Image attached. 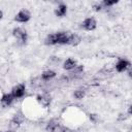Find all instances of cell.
<instances>
[{"instance_id":"obj_1","label":"cell","mask_w":132,"mask_h":132,"mask_svg":"<svg viewBox=\"0 0 132 132\" xmlns=\"http://www.w3.org/2000/svg\"><path fill=\"white\" fill-rule=\"evenodd\" d=\"M12 35L15 39H18L19 41H21L23 44H25L28 40V32L26 29L22 28V27H15L12 30Z\"/></svg>"},{"instance_id":"obj_2","label":"cell","mask_w":132,"mask_h":132,"mask_svg":"<svg viewBox=\"0 0 132 132\" xmlns=\"http://www.w3.org/2000/svg\"><path fill=\"white\" fill-rule=\"evenodd\" d=\"M10 94L13 96L14 99L23 98L25 96V94H26V86H25V84H18V85H15L11 89Z\"/></svg>"},{"instance_id":"obj_3","label":"cell","mask_w":132,"mask_h":132,"mask_svg":"<svg viewBox=\"0 0 132 132\" xmlns=\"http://www.w3.org/2000/svg\"><path fill=\"white\" fill-rule=\"evenodd\" d=\"M130 67H131L130 61H128L127 59H123V58H120V59L117 61L116 65H114L116 71L119 72V73H122V72L127 71Z\"/></svg>"},{"instance_id":"obj_4","label":"cell","mask_w":132,"mask_h":132,"mask_svg":"<svg viewBox=\"0 0 132 132\" xmlns=\"http://www.w3.org/2000/svg\"><path fill=\"white\" fill-rule=\"evenodd\" d=\"M31 19V13L28 9H21L15 15H14V21L18 23H27Z\"/></svg>"},{"instance_id":"obj_5","label":"cell","mask_w":132,"mask_h":132,"mask_svg":"<svg viewBox=\"0 0 132 132\" xmlns=\"http://www.w3.org/2000/svg\"><path fill=\"white\" fill-rule=\"evenodd\" d=\"M36 101L38 102V104L42 107H48L51 105L52 102V96L48 93H43V94H39L36 97Z\"/></svg>"},{"instance_id":"obj_6","label":"cell","mask_w":132,"mask_h":132,"mask_svg":"<svg viewBox=\"0 0 132 132\" xmlns=\"http://www.w3.org/2000/svg\"><path fill=\"white\" fill-rule=\"evenodd\" d=\"M81 28L86 31H94L97 28V22L94 18H87L81 22Z\"/></svg>"},{"instance_id":"obj_7","label":"cell","mask_w":132,"mask_h":132,"mask_svg":"<svg viewBox=\"0 0 132 132\" xmlns=\"http://www.w3.org/2000/svg\"><path fill=\"white\" fill-rule=\"evenodd\" d=\"M25 114L23 112H16L10 119V126L11 127H19L25 122Z\"/></svg>"},{"instance_id":"obj_8","label":"cell","mask_w":132,"mask_h":132,"mask_svg":"<svg viewBox=\"0 0 132 132\" xmlns=\"http://www.w3.org/2000/svg\"><path fill=\"white\" fill-rule=\"evenodd\" d=\"M14 100H15V99L13 98V96H12L10 93H4V94H2V96L0 97V102H1V104H2L4 107L10 106V105L13 103Z\"/></svg>"},{"instance_id":"obj_9","label":"cell","mask_w":132,"mask_h":132,"mask_svg":"<svg viewBox=\"0 0 132 132\" xmlns=\"http://www.w3.org/2000/svg\"><path fill=\"white\" fill-rule=\"evenodd\" d=\"M61 126V124L59 123L58 120L56 119H52L47 122L46 126H45V131L46 132H57L58 128Z\"/></svg>"},{"instance_id":"obj_10","label":"cell","mask_w":132,"mask_h":132,"mask_svg":"<svg viewBox=\"0 0 132 132\" xmlns=\"http://www.w3.org/2000/svg\"><path fill=\"white\" fill-rule=\"evenodd\" d=\"M81 42V37L76 34V33H72L70 35H68V39H67V44L71 45V46H76Z\"/></svg>"},{"instance_id":"obj_11","label":"cell","mask_w":132,"mask_h":132,"mask_svg":"<svg viewBox=\"0 0 132 132\" xmlns=\"http://www.w3.org/2000/svg\"><path fill=\"white\" fill-rule=\"evenodd\" d=\"M67 13V5L65 3H60L55 9V15L58 18H63Z\"/></svg>"},{"instance_id":"obj_12","label":"cell","mask_w":132,"mask_h":132,"mask_svg":"<svg viewBox=\"0 0 132 132\" xmlns=\"http://www.w3.org/2000/svg\"><path fill=\"white\" fill-rule=\"evenodd\" d=\"M56 39H57V44H67V39H68V35L66 32L60 31V32H56Z\"/></svg>"},{"instance_id":"obj_13","label":"cell","mask_w":132,"mask_h":132,"mask_svg":"<svg viewBox=\"0 0 132 132\" xmlns=\"http://www.w3.org/2000/svg\"><path fill=\"white\" fill-rule=\"evenodd\" d=\"M77 65V62L72 59V58H68L63 62V69L67 70V71H71L75 66Z\"/></svg>"},{"instance_id":"obj_14","label":"cell","mask_w":132,"mask_h":132,"mask_svg":"<svg viewBox=\"0 0 132 132\" xmlns=\"http://www.w3.org/2000/svg\"><path fill=\"white\" fill-rule=\"evenodd\" d=\"M56 75H57L56 71H54L52 69H47V70H44V71L41 72V78L44 81H47V80L53 79L54 77H56Z\"/></svg>"},{"instance_id":"obj_15","label":"cell","mask_w":132,"mask_h":132,"mask_svg":"<svg viewBox=\"0 0 132 132\" xmlns=\"http://www.w3.org/2000/svg\"><path fill=\"white\" fill-rule=\"evenodd\" d=\"M44 43L46 45H56L57 44V39H56V34L55 33H50L46 35L44 39Z\"/></svg>"},{"instance_id":"obj_16","label":"cell","mask_w":132,"mask_h":132,"mask_svg":"<svg viewBox=\"0 0 132 132\" xmlns=\"http://www.w3.org/2000/svg\"><path fill=\"white\" fill-rule=\"evenodd\" d=\"M85 96H86V90L82 88H78L73 91V97L77 100H81L82 98H85Z\"/></svg>"},{"instance_id":"obj_17","label":"cell","mask_w":132,"mask_h":132,"mask_svg":"<svg viewBox=\"0 0 132 132\" xmlns=\"http://www.w3.org/2000/svg\"><path fill=\"white\" fill-rule=\"evenodd\" d=\"M119 1L118 0H103L100 4L102 5V7H111L113 5H116Z\"/></svg>"},{"instance_id":"obj_18","label":"cell","mask_w":132,"mask_h":132,"mask_svg":"<svg viewBox=\"0 0 132 132\" xmlns=\"http://www.w3.org/2000/svg\"><path fill=\"white\" fill-rule=\"evenodd\" d=\"M84 71V65H76L71 71H70V74L74 75V74H79Z\"/></svg>"},{"instance_id":"obj_19","label":"cell","mask_w":132,"mask_h":132,"mask_svg":"<svg viewBox=\"0 0 132 132\" xmlns=\"http://www.w3.org/2000/svg\"><path fill=\"white\" fill-rule=\"evenodd\" d=\"M98 119H99V117H98L97 113H90V114H89V120H90L92 123H94V124H96V123L98 122Z\"/></svg>"},{"instance_id":"obj_20","label":"cell","mask_w":132,"mask_h":132,"mask_svg":"<svg viewBox=\"0 0 132 132\" xmlns=\"http://www.w3.org/2000/svg\"><path fill=\"white\" fill-rule=\"evenodd\" d=\"M92 8H93L95 11H101L103 7H102V5H101L100 3H94L93 6H92Z\"/></svg>"},{"instance_id":"obj_21","label":"cell","mask_w":132,"mask_h":132,"mask_svg":"<svg viewBox=\"0 0 132 132\" xmlns=\"http://www.w3.org/2000/svg\"><path fill=\"white\" fill-rule=\"evenodd\" d=\"M131 113H132V106L129 105V106H128V114L131 116Z\"/></svg>"},{"instance_id":"obj_22","label":"cell","mask_w":132,"mask_h":132,"mask_svg":"<svg viewBox=\"0 0 132 132\" xmlns=\"http://www.w3.org/2000/svg\"><path fill=\"white\" fill-rule=\"evenodd\" d=\"M3 132H16V131L13 130V129H7V130H5V131H3Z\"/></svg>"},{"instance_id":"obj_23","label":"cell","mask_w":132,"mask_h":132,"mask_svg":"<svg viewBox=\"0 0 132 132\" xmlns=\"http://www.w3.org/2000/svg\"><path fill=\"white\" fill-rule=\"evenodd\" d=\"M2 18H3V11H2L1 9H0V20H1Z\"/></svg>"},{"instance_id":"obj_24","label":"cell","mask_w":132,"mask_h":132,"mask_svg":"<svg viewBox=\"0 0 132 132\" xmlns=\"http://www.w3.org/2000/svg\"><path fill=\"white\" fill-rule=\"evenodd\" d=\"M0 132H3V131H1V130H0Z\"/></svg>"}]
</instances>
